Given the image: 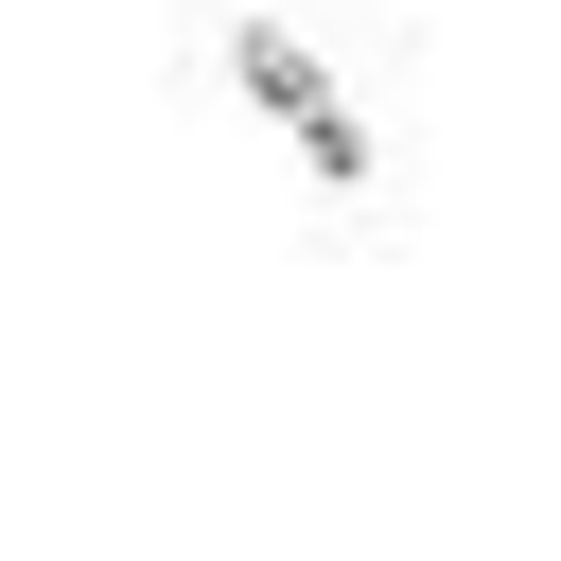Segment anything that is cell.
<instances>
[{"mask_svg":"<svg viewBox=\"0 0 561 561\" xmlns=\"http://www.w3.org/2000/svg\"><path fill=\"white\" fill-rule=\"evenodd\" d=\"M228 70H245V105H263V123H298V158H316V175H386V140L351 123V88H333L298 35H228Z\"/></svg>","mask_w":561,"mask_h":561,"instance_id":"obj_1","label":"cell"}]
</instances>
